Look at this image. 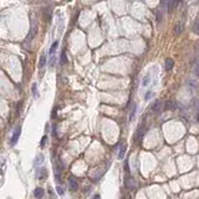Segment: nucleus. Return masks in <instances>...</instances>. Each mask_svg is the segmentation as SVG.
<instances>
[{
    "label": "nucleus",
    "instance_id": "nucleus-16",
    "mask_svg": "<svg viewBox=\"0 0 199 199\" xmlns=\"http://www.w3.org/2000/svg\"><path fill=\"white\" fill-rule=\"evenodd\" d=\"M43 162H44V156H43V154L37 156V158H36V162H35V164H36V165H39V163H43Z\"/></svg>",
    "mask_w": 199,
    "mask_h": 199
},
{
    "label": "nucleus",
    "instance_id": "nucleus-9",
    "mask_svg": "<svg viewBox=\"0 0 199 199\" xmlns=\"http://www.w3.org/2000/svg\"><path fill=\"white\" fill-rule=\"evenodd\" d=\"M44 193H45V191L41 187H37L36 189L34 191V195H35V198H37V199H41L44 197Z\"/></svg>",
    "mask_w": 199,
    "mask_h": 199
},
{
    "label": "nucleus",
    "instance_id": "nucleus-23",
    "mask_svg": "<svg viewBox=\"0 0 199 199\" xmlns=\"http://www.w3.org/2000/svg\"><path fill=\"white\" fill-rule=\"evenodd\" d=\"M134 113H136V104H133V107H132V113H131V118H133Z\"/></svg>",
    "mask_w": 199,
    "mask_h": 199
},
{
    "label": "nucleus",
    "instance_id": "nucleus-1",
    "mask_svg": "<svg viewBox=\"0 0 199 199\" xmlns=\"http://www.w3.org/2000/svg\"><path fill=\"white\" fill-rule=\"evenodd\" d=\"M37 34V23L35 21V20H33L31 21V27H30V33H29V35H27V41H31L34 37H35V35Z\"/></svg>",
    "mask_w": 199,
    "mask_h": 199
},
{
    "label": "nucleus",
    "instance_id": "nucleus-3",
    "mask_svg": "<svg viewBox=\"0 0 199 199\" xmlns=\"http://www.w3.org/2000/svg\"><path fill=\"white\" fill-rule=\"evenodd\" d=\"M164 110V103L163 102H161V101H156L154 103H153V106H152V112L153 113H159L161 112V110Z\"/></svg>",
    "mask_w": 199,
    "mask_h": 199
},
{
    "label": "nucleus",
    "instance_id": "nucleus-12",
    "mask_svg": "<svg viewBox=\"0 0 199 199\" xmlns=\"http://www.w3.org/2000/svg\"><path fill=\"white\" fill-rule=\"evenodd\" d=\"M173 66H174V61L172 60V59H167L165 60V62H164V67H165V70H172L173 69Z\"/></svg>",
    "mask_w": 199,
    "mask_h": 199
},
{
    "label": "nucleus",
    "instance_id": "nucleus-2",
    "mask_svg": "<svg viewBox=\"0 0 199 199\" xmlns=\"http://www.w3.org/2000/svg\"><path fill=\"white\" fill-rule=\"evenodd\" d=\"M179 4L178 2H174V0H169V2H164L162 3V6H165V10L167 11H172L177 8V5Z\"/></svg>",
    "mask_w": 199,
    "mask_h": 199
},
{
    "label": "nucleus",
    "instance_id": "nucleus-14",
    "mask_svg": "<svg viewBox=\"0 0 199 199\" xmlns=\"http://www.w3.org/2000/svg\"><path fill=\"white\" fill-rule=\"evenodd\" d=\"M124 152H126V144L123 143L122 148H121V152H120V154H118V158H120V159H122L123 157H124Z\"/></svg>",
    "mask_w": 199,
    "mask_h": 199
},
{
    "label": "nucleus",
    "instance_id": "nucleus-10",
    "mask_svg": "<svg viewBox=\"0 0 199 199\" xmlns=\"http://www.w3.org/2000/svg\"><path fill=\"white\" fill-rule=\"evenodd\" d=\"M47 178V169L46 168H41L39 172V179L40 181H45Z\"/></svg>",
    "mask_w": 199,
    "mask_h": 199
},
{
    "label": "nucleus",
    "instance_id": "nucleus-4",
    "mask_svg": "<svg viewBox=\"0 0 199 199\" xmlns=\"http://www.w3.org/2000/svg\"><path fill=\"white\" fill-rule=\"evenodd\" d=\"M124 184H126V188H127V189H130V191H132V189H134V187H136V182H134V179L132 177H127L124 179Z\"/></svg>",
    "mask_w": 199,
    "mask_h": 199
},
{
    "label": "nucleus",
    "instance_id": "nucleus-15",
    "mask_svg": "<svg viewBox=\"0 0 199 199\" xmlns=\"http://www.w3.org/2000/svg\"><path fill=\"white\" fill-rule=\"evenodd\" d=\"M57 44H59L57 41L52 44V46H51V49H50V55H54V52H55V50H56V47H57Z\"/></svg>",
    "mask_w": 199,
    "mask_h": 199
},
{
    "label": "nucleus",
    "instance_id": "nucleus-11",
    "mask_svg": "<svg viewBox=\"0 0 199 199\" xmlns=\"http://www.w3.org/2000/svg\"><path fill=\"white\" fill-rule=\"evenodd\" d=\"M51 14H52V10L51 8H46L44 10V19H45V21H50V19H51Z\"/></svg>",
    "mask_w": 199,
    "mask_h": 199
},
{
    "label": "nucleus",
    "instance_id": "nucleus-18",
    "mask_svg": "<svg viewBox=\"0 0 199 199\" xmlns=\"http://www.w3.org/2000/svg\"><path fill=\"white\" fill-rule=\"evenodd\" d=\"M61 62H62V64H66V62H67V59H66L65 52H62V54H61Z\"/></svg>",
    "mask_w": 199,
    "mask_h": 199
},
{
    "label": "nucleus",
    "instance_id": "nucleus-6",
    "mask_svg": "<svg viewBox=\"0 0 199 199\" xmlns=\"http://www.w3.org/2000/svg\"><path fill=\"white\" fill-rule=\"evenodd\" d=\"M175 108H177V103H175L173 100L165 101V103H164V110H167V111H174Z\"/></svg>",
    "mask_w": 199,
    "mask_h": 199
},
{
    "label": "nucleus",
    "instance_id": "nucleus-21",
    "mask_svg": "<svg viewBox=\"0 0 199 199\" xmlns=\"http://www.w3.org/2000/svg\"><path fill=\"white\" fill-rule=\"evenodd\" d=\"M33 93H34V96H37V91H36V85H35V83L33 85Z\"/></svg>",
    "mask_w": 199,
    "mask_h": 199
},
{
    "label": "nucleus",
    "instance_id": "nucleus-22",
    "mask_svg": "<svg viewBox=\"0 0 199 199\" xmlns=\"http://www.w3.org/2000/svg\"><path fill=\"white\" fill-rule=\"evenodd\" d=\"M45 143H46V136H44L43 140H41V147H44Z\"/></svg>",
    "mask_w": 199,
    "mask_h": 199
},
{
    "label": "nucleus",
    "instance_id": "nucleus-13",
    "mask_svg": "<svg viewBox=\"0 0 199 199\" xmlns=\"http://www.w3.org/2000/svg\"><path fill=\"white\" fill-rule=\"evenodd\" d=\"M45 64H46V56H45V54H44V55H41V57H40L39 67H40V69H43V67L45 66Z\"/></svg>",
    "mask_w": 199,
    "mask_h": 199
},
{
    "label": "nucleus",
    "instance_id": "nucleus-19",
    "mask_svg": "<svg viewBox=\"0 0 199 199\" xmlns=\"http://www.w3.org/2000/svg\"><path fill=\"white\" fill-rule=\"evenodd\" d=\"M56 191H57V193H59L60 195H62V194H64V188H62V187H60V185H57Z\"/></svg>",
    "mask_w": 199,
    "mask_h": 199
},
{
    "label": "nucleus",
    "instance_id": "nucleus-8",
    "mask_svg": "<svg viewBox=\"0 0 199 199\" xmlns=\"http://www.w3.org/2000/svg\"><path fill=\"white\" fill-rule=\"evenodd\" d=\"M183 29H184V24L183 21H178L174 26V34L175 35H181L183 33Z\"/></svg>",
    "mask_w": 199,
    "mask_h": 199
},
{
    "label": "nucleus",
    "instance_id": "nucleus-20",
    "mask_svg": "<svg viewBox=\"0 0 199 199\" xmlns=\"http://www.w3.org/2000/svg\"><path fill=\"white\" fill-rule=\"evenodd\" d=\"M148 79H149V76H148V75H147V76H146L144 79H143V83H142V85H143V86H147V85H148V81H149Z\"/></svg>",
    "mask_w": 199,
    "mask_h": 199
},
{
    "label": "nucleus",
    "instance_id": "nucleus-7",
    "mask_svg": "<svg viewBox=\"0 0 199 199\" xmlns=\"http://www.w3.org/2000/svg\"><path fill=\"white\" fill-rule=\"evenodd\" d=\"M20 133H21V128H20V127H16V128H15V132H14V134H13V137H11V141H10V143H11L13 146L18 142V140H19V137H20Z\"/></svg>",
    "mask_w": 199,
    "mask_h": 199
},
{
    "label": "nucleus",
    "instance_id": "nucleus-24",
    "mask_svg": "<svg viewBox=\"0 0 199 199\" xmlns=\"http://www.w3.org/2000/svg\"><path fill=\"white\" fill-rule=\"evenodd\" d=\"M91 199H101V195H100V194H95Z\"/></svg>",
    "mask_w": 199,
    "mask_h": 199
},
{
    "label": "nucleus",
    "instance_id": "nucleus-5",
    "mask_svg": "<svg viewBox=\"0 0 199 199\" xmlns=\"http://www.w3.org/2000/svg\"><path fill=\"white\" fill-rule=\"evenodd\" d=\"M69 188H70L71 192H76L79 189V184H77V182H76V179L74 177H71L69 179Z\"/></svg>",
    "mask_w": 199,
    "mask_h": 199
},
{
    "label": "nucleus",
    "instance_id": "nucleus-17",
    "mask_svg": "<svg viewBox=\"0 0 199 199\" xmlns=\"http://www.w3.org/2000/svg\"><path fill=\"white\" fill-rule=\"evenodd\" d=\"M193 29H194V33H197V34L199 35V20L194 24V27H193Z\"/></svg>",
    "mask_w": 199,
    "mask_h": 199
}]
</instances>
